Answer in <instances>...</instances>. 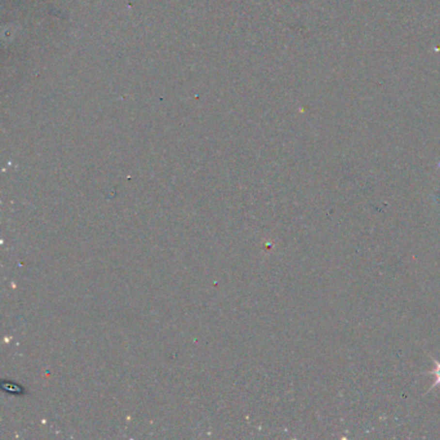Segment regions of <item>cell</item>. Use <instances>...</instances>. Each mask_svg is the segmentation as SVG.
Listing matches in <instances>:
<instances>
[{
	"mask_svg": "<svg viewBox=\"0 0 440 440\" xmlns=\"http://www.w3.org/2000/svg\"><path fill=\"white\" fill-rule=\"evenodd\" d=\"M435 364H437V368H435L431 373H433V375L435 376V378H437V381H435V385H440V363L435 361ZM435 385H434V386H435Z\"/></svg>",
	"mask_w": 440,
	"mask_h": 440,
	"instance_id": "1",
	"label": "cell"
}]
</instances>
